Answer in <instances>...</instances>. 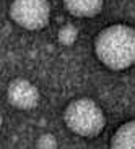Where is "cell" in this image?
<instances>
[{"mask_svg": "<svg viewBox=\"0 0 135 149\" xmlns=\"http://www.w3.org/2000/svg\"><path fill=\"white\" fill-rule=\"evenodd\" d=\"M94 54L104 67L122 71L135 65V28L111 24L98 33Z\"/></svg>", "mask_w": 135, "mask_h": 149, "instance_id": "cell-1", "label": "cell"}, {"mask_svg": "<svg viewBox=\"0 0 135 149\" xmlns=\"http://www.w3.org/2000/svg\"><path fill=\"white\" fill-rule=\"evenodd\" d=\"M64 120L68 130L83 138H94L106 127L104 112L90 97L72 101L65 107Z\"/></svg>", "mask_w": 135, "mask_h": 149, "instance_id": "cell-2", "label": "cell"}, {"mask_svg": "<svg viewBox=\"0 0 135 149\" xmlns=\"http://www.w3.org/2000/svg\"><path fill=\"white\" fill-rule=\"evenodd\" d=\"M10 18L20 28L28 31H39L49 24L51 3L49 0H11Z\"/></svg>", "mask_w": 135, "mask_h": 149, "instance_id": "cell-3", "label": "cell"}, {"mask_svg": "<svg viewBox=\"0 0 135 149\" xmlns=\"http://www.w3.org/2000/svg\"><path fill=\"white\" fill-rule=\"evenodd\" d=\"M7 99L10 105L20 110H31L39 104L41 94L38 86L26 78H15L7 86Z\"/></svg>", "mask_w": 135, "mask_h": 149, "instance_id": "cell-4", "label": "cell"}, {"mask_svg": "<svg viewBox=\"0 0 135 149\" xmlns=\"http://www.w3.org/2000/svg\"><path fill=\"white\" fill-rule=\"evenodd\" d=\"M64 7L72 16L94 18L103 11L104 0H64Z\"/></svg>", "mask_w": 135, "mask_h": 149, "instance_id": "cell-5", "label": "cell"}, {"mask_svg": "<svg viewBox=\"0 0 135 149\" xmlns=\"http://www.w3.org/2000/svg\"><path fill=\"white\" fill-rule=\"evenodd\" d=\"M109 146L114 149H135V120L122 123L112 134Z\"/></svg>", "mask_w": 135, "mask_h": 149, "instance_id": "cell-6", "label": "cell"}, {"mask_svg": "<svg viewBox=\"0 0 135 149\" xmlns=\"http://www.w3.org/2000/svg\"><path fill=\"white\" fill-rule=\"evenodd\" d=\"M78 39V29H77L73 24H65L57 31V41L59 44L65 45V47H70L73 45Z\"/></svg>", "mask_w": 135, "mask_h": 149, "instance_id": "cell-7", "label": "cell"}, {"mask_svg": "<svg viewBox=\"0 0 135 149\" xmlns=\"http://www.w3.org/2000/svg\"><path fill=\"white\" fill-rule=\"evenodd\" d=\"M57 139H56V136L54 134H51V133H44V134H41L38 138V141H36V148H39V149H54V148H57Z\"/></svg>", "mask_w": 135, "mask_h": 149, "instance_id": "cell-8", "label": "cell"}, {"mask_svg": "<svg viewBox=\"0 0 135 149\" xmlns=\"http://www.w3.org/2000/svg\"><path fill=\"white\" fill-rule=\"evenodd\" d=\"M2 125H4V117H2V113H0V130H2Z\"/></svg>", "mask_w": 135, "mask_h": 149, "instance_id": "cell-9", "label": "cell"}]
</instances>
